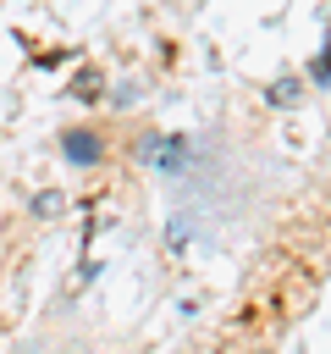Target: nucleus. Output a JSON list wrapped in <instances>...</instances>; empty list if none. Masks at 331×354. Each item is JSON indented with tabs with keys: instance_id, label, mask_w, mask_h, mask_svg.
<instances>
[{
	"instance_id": "4",
	"label": "nucleus",
	"mask_w": 331,
	"mask_h": 354,
	"mask_svg": "<svg viewBox=\"0 0 331 354\" xmlns=\"http://www.w3.org/2000/svg\"><path fill=\"white\" fill-rule=\"evenodd\" d=\"M265 100H270V105H298V83H292V77H276V83L265 88Z\"/></svg>"
},
{
	"instance_id": "5",
	"label": "nucleus",
	"mask_w": 331,
	"mask_h": 354,
	"mask_svg": "<svg viewBox=\"0 0 331 354\" xmlns=\"http://www.w3.org/2000/svg\"><path fill=\"white\" fill-rule=\"evenodd\" d=\"M28 210H33V216H61V210H66V199H61V194H33V205H28Z\"/></svg>"
},
{
	"instance_id": "1",
	"label": "nucleus",
	"mask_w": 331,
	"mask_h": 354,
	"mask_svg": "<svg viewBox=\"0 0 331 354\" xmlns=\"http://www.w3.org/2000/svg\"><path fill=\"white\" fill-rule=\"evenodd\" d=\"M55 149H61V160L77 166V171H99V166L110 160V138H105V127H61Z\"/></svg>"
},
{
	"instance_id": "2",
	"label": "nucleus",
	"mask_w": 331,
	"mask_h": 354,
	"mask_svg": "<svg viewBox=\"0 0 331 354\" xmlns=\"http://www.w3.org/2000/svg\"><path fill=\"white\" fill-rule=\"evenodd\" d=\"M132 155H138L143 166H154V171L177 177V171H182V155H188V149H182V138H177V133H149V138H143V144H138Z\"/></svg>"
},
{
	"instance_id": "6",
	"label": "nucleus",
	"mask_w": 331,
	"mask_h": 354,
	"mask_svg": "<svg viewBox=\"0 0 331 354\" xmlns=\"http://www.w3.org/2000/svg\"><path fill=\"white\" fill-rule=\"evenodd\" d=\"M309 83H314V88H325V50H314V55H309Z\"/></svg>"
},
{
	"instance_id": "3",
	"label": "nucleus",
	"mask_w": 331,
	"mask_h": 354,
	"mask_svg": "<svg viewBox=\"0 0 331 354\" xmlns=\"http://www.w3.org/2000/svg\"><path fill=\"white\" fill-rule=\"evenodd\" d=\"M66 94H72V100H88V105H94V100L105 94V72H99V66H83V72L72 77V88H66Z\"/></svg>"
}]
</instances>
